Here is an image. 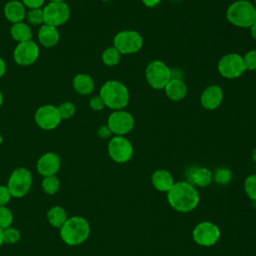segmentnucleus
Instances as JSON below:
<instances>
[{
    "instance_id": "1",
    "label": "nucleus",
    "mask_w": 256,
    "mask_h": 256,
    "mask_svg": "<svg viewBox=\"0 0 256 256\" xmlns=\"http://www.w3.org/2000/svg\"><path fill=\"white\" fill-rule=\"evenodd\" d=\"M167 199L172 208L179 212H190L199 203V194L189 182L174 183L167 192Z\"/></svg>"
},
{
    "instance_id": "2",
    "label": "nucleus",
    "mask_w": 256,
    "mask_h": 256,
    "mask_svg": "<svg viewBox=\"0 0 256 256\" xmlns=\"http://www.w3.org/2000/svg\"><path fill=\"white\" fill-rule=\"evenodd\" d=\"M100 97L105 106L111 110L124 109L130 100V93L127 86L118 80H108L100 88Z\"/></svg>"
},
{
    "instance_id": "3",
    "label": "nucleus",
    "mask_w": 256,
    "mask_h": 256,
    "mask_svg": "<svg viewBox=\"0 0 256 256\" xmlns=\"http://www.w3.org/2000/svg\"><path fill=\"white\" fill-rule=\"evenodd\" d=\"M59 234L65 244L69 246L80 245L88 239L90 225L84 217L72 216L61 226Z\"/></svg>"
},
{
    "instance_id": "4",
    "label": "nucleus",
    "mask_w": 256,
    "mask_h": 256,
    "mask_svg": "<svg viewBox=\"0 0 256 256\" xmlns=\"http://www.w3.org/2000/svg\"><path fill=\"white\" fill-rule=\"evenodd\" d=\"M226 19L238 28H250L256 22V7L249 0H236L226 10Z\"/></svg>"
},
{
    "instance_id": "5",
    "label": "nucleus",
    "mask_w": 256,
    "mask_h": 256,
    "mask_svg": "<svg viewBox=\"0 0 256 256\" xmlns=\"http://www.w3.org/2000/svg\"><path fill=\"white\" fill-rule=\"evenodd\" d=\"M172 78V69L162 60H152L145 68V79L155 90H163Z\"/></svg>"
},
{
    "instance_id": "6",
    "label": "nucleus",
    "mask_w": 256,
    "mask_h": 256,
    "mask_svg": "<svg viewBox=\"0 0 256 256\" xmlns=\"http://www.w3.org/2000/svg\"><path fill=\"white\" fill-rule=\"evenodd\" d=\"M113 46L121 55L135 54L143 46V37L135 30H122L114 36Z\"/></svg>"
},
{
    "instance_id": "7",
    "label": "nucleus",
    "mask_w": 256,
    "mask_h": 256,
    "mask_svg": "<svg viewBox=\"0 0 256 256\" xmlns=\"http://www.w3.org/2000/svg\"><path fill=\"white\" fill-rule=\"evenodd\" d=\"M32 174L30 170L24 167L16 168L8 178L7 188L14 198L25 196L32 186Z\"/></svg>"
},
{
    "instance_id": "8",
    "label": "nucleus",
    "mask_w": 256,
    "mask_h": 256,
    "mask_svg": "<svg viewBox=\"0 0 256 256\" xmlns=\"http://www.w3.org/2000/svg\"><path fill=\"white\" fill-rule=\"evenodd\" d=\"M217 70L219 74L226 79H236L240 77L246 71L243 56L235 52L223 55L218 61Z\"/></svg>"
},
{
    "instance_id": "9",
    "label": "nucleus",
    "mask_w": 256,
    "mask_h": 256,
    "mask_svg": "<svg viewBox=\"0 0 256 256\" xmlns=\"http://www.w3.org/2000/svg\"><path fill=\"white\" fill-rule=\"evenodd\" d=\"M107 125L110 128L112 134L125 136L133 130L135 120L133 115L124 109L114 110L108 116Z\"/></svg>"
},
{
    "instance_id": "10",
    "label": "nucleus",
    "mask_w": 256,
    "mask_h": 256,
    "mask_svg": "<svg viewBox=\"0 0 256 256\" xmlns=\"http://www.w3.org/2000/svg\"><path fill=\"white\" fill-rule=\"evenodd\" d=\"M110 158L116 163L128 162L133 156V146L125 136L114 135L107 146Z\"/></svg>"
},
{
    "instance_id": "11",
    "label": "nucleus",
    "mask_w": 256,
    "mask_h": 256,
    "mask_svg": "<svg viewBox=\"0 0 256 256\" xmlns=\"http://www.w3.org/2000/svg\"><path fill=\"white\" fill-rule=\"evenodd\" d=\"M44 24L58 27L66 23L70 17V8L65 2H49L43 8Z\"/></svg>"
},
{
    "instance_id": "12",
    "label": "nucleus",
    "mask_w": 256,
    "mask_h": 256,
    "mask_svg": "<svg viewBox=\"0 0 256 256\" xmlns=\"http://www.w3.org/2000/svg\"><path fill=\"white\" fill-rule=\"evenodd\" d=\"M34 119L37 126L43 130L55 129L62 120L58 108L52 104L40 106L35 112Z\"/></svg>"
},
{
    "instance_id": "13",
    "label": "nucleus",
    "mask_w": 256,
    "mask_h": 256,
    "mask_svg": "<svg viewBox=\"0 0 256 256\" xmlns=\"http://www.w3.org/2000/svg\"><path fill=\"white\" fill-rule=\"evenodd\" d=\"M40 54L38 45L33 40L18 43L13 52L14 61L20 66H29L36 62Z\"/></svg>"
},
{
    "instance_id": "14",
    "label": "nucleus",
    "mask_w": 256,
    "mask_h": 256,
    "mask_svg": "<svg viewBox=\"0 0 256 256\" xmlns=\"http://www.w3.org/2000/svg\"><path fill=\"white\" fill-rule=\"evenodd\" d=\"M193 239L201 246H212L220 238L219 228L211 222H201L193 229Z\"/></svg>"
},
{
    "instance_id": "15",
    "label": "nucleus",
    "mask_w": 256,
    "mask_h": 256,
    "mask_svg": "<svg viewBox=\"0 0 256 256\" xmlns=\"http://www.w3.org/2000/svg\"><path fill=\"white\" fill-rule=\"evenodd\" d=\"M223 98V89L217 84H211L201 92L200 104L205 110L212 111L221 105Z\"/></svg>"
},
{
    "instance_id": "16",
    "label": "nucleus",
    "mask_w": 256,
    "mask_h": 256,
    "mask_svg": "<svg viewBox=\"0 0 256 256\" xmlns=\"http://www.w3.org/2000/svg\"><path fill=\"white\" fill-rule=\"evenodd\" d=\"M61 166L60 157L54 152H46L40 156L36 163L37 172L43 176H53L59 171Z\"/></svg>"
},
{
    "instance_id": "17",
    "label": "nucleus",
    "mask_w": 256,
    "mask_h": 256,
    "mask_svg": "<svg viewBox=\"0 0 256 256\" xmlns=\"http://www.w3.org/2000/svg\"><path fill=\"white\" fill-rule=\"evenodd\" d=\"M163 90L166 96L173 102L183 100L188 93V87L186 83L183 81V79L180 78H171Z\"/></svg>"
},
{
    "instance_id": "18",
    "label": "nucleus",
    "mask_w": 256,
    "mask_h": 256,
    "mask_svg": "<svg viewBox=\"0 0 256 256\" xmlns=\"http://www.w3.org/2000/svg\"><path fill=\"white\" fill-rule=\"evenodd\" d=\"M26 8L21 1L11 0L4 6V16L12 24L22 22L26 17Z\"/></svg>"
},
{
    "instance_id": "19",
    "label": "nucleus",
    "mask_w": 256,
    "mask_h": 256,
    "mask_svg": "<svg viewBox=\"0 0 256 256\" xmlns=\"http://www.w3.org/2000/svg\"><path fill=\"white\" fill-rule=\"evenodd\" d=\"M188 182L200 187L208 186L212 181V172L204 167H192L187 173Z\"/></svg>"
},
{
    "instance_id": "20",
    "label": "nucleus",
    "mask_w": 256,
    "mask_h": 256,
    "mask_svg": "<svg viewBox=\"0 0 256 256\" xmlns=\"http://www.w3.org/2000/svg\"><path fill=\"white\" fill-rule=\"evenodd\" d=\"M60 35L56 27L43 24L38 30V41L46 48H51L57 45Z\"/></svg>"
},
{
    "instance_id": "21",
    "label": "nucleus",
    "mask_w": 256,
    "mask_h": 256,
    "mask_svg": "<svg viewBox=\"0 0 256 256\" xmlns=\"http://www.w3.org/2000/svg\"><path fill=\"white\" fill-rule=\"evenodd\" d=\"M154 188L161 192H168L174 184V179L171 173L164 169L156 170L151 177Z\"/></svg>"
},
{
    "instance_id": "22",
    "label": "nucleus",
    "mask_w": 256,
    "mask_h": 256,
    "mask_svg": "<svg viewBox=\"0 0 256 256\" xmlns=\"http://www.w3.org/2000/svg\"><path fill=\"white\" fill-rule=\"evenodd\" d=\"M72 85L74 90L80 95H89L93 92L95 84L93 78L86 73H78L74 76Z\"/></svg>"
},
{
    "instance_id": "23",
    "label": "nucleus",
    "mask_w": 256,
    "mask_h": 256,
    "mask_svg": "<svg viewBox=\"0 0 256 256\" xmlns=\"http://www.w3.org/2000/svg\"><path fill=\"white\" fill-rule=\"evenodd\" d=\"M10 35L18 43L25 42L31 40L32 38V30L28 24L22 22L12 24L10 28Z\"/></svg>"
},
{
    "instance_id": "24",
    "label": "nucleus",
    "mask_w": 256,
    "mask_h": 256,
    "mask_svg": "<svg viewBox=\"0 0 256 256\" xmlns=\"http://www.w3.org/2000/svg\"><path fill=\"white\" fill-rule=\"evenodd\" d=\"M67 219V213L65 209L61 206H53L47 212V220L52 227L60 229Z\"/></svg>"
},
{
    "instance_id": "25",
    "label": "nucleus",
    "mask_w": 256,
    "mask_h": 256,
    "mask_svg": "<svg viewBox=\"0 0 256 256\" xmlns=\"http://www.w3.org/2000/svg\"><path fill=\"white\" fill-rule=\"evenodd\" d=\"M101 60H102L103 64L108 67L116 66L121 60V53L114 46L107 47L102 52Z\"/></svg>"
},
{
    "instance_id": "26",
    "label": "nucleus",
    "mask_w": 256,
    "mask_h": 256,
    "mask_svg": "<svg viewBox=\"0 0 256 256\" xmlns=\"http://www.w3.org/2000/svg\"><path fill=\"white\" fill-rule=\"evenodd\" d=\"M60 188V181L56 175L43 177L42 189L48 195H54Z\"/></svg>"
},
{
    "instance_id": "27",
    "label": "nucleus",
    "mask_w": 256,
    "mask_h": 256,
    "mask_svg": "<svg viewBox=\"0 0 256 256\" xmlns=\"http://www.w3.org/2000/svg\"><path fill=\"white\" fill-rule=\"evenodd\" d=\"M232 178L231 171L226 167L217 168L213 174L214 181L219 185H226L230 182Z\"/></svg>"
},
{
    "instance_id": "28",
    "label": "nucleus",
    "mask_w": 256,
    "mask_h": 256,
    "mask_svg": "<svg viewBox=\"0 0 256 256\" xmlns=\"http://www.w3.org/2000/svg\"><path fill=\"white\" fill-rule=\"evenodd\" d=\"M26 18L28 22L34 26L37 25H43L44 24V15H43V9L41 8H35L30 9L26 13Z\"/></svg>"
},
{
    "instance_id": "29",
    "label": "nucleus",
    "mask_w": 256,
    "mask_h": 256,
    "mask_svg": "<svg viewBox=\"0 0 256 256\" xmlns=\"http://www.w3.org/2000/svg\"><path fill=\"white\" fill-rule=\"evenodd\" d=\"M13 222L12 211L6 206H0V228L2 230L11 226Z\"/></svg>"
},
{
    "instance_id": "30",
    "label": "nucleus",
    "mask_w": 256,
    "mask_h": 256,
    "mask_svg": "<svg viewBox=\"0 0 256 256\" xmlns=\"http://www.w3.org/2000/svg\"><path fill=\"white\" fill-rule=\"evenodd\" d=\"M57 108H58V111H59V114H60L62 120L63 119H70L71 117L74 116V114L76 112L75 105L72 102H69V101L61 103L59 106H57Z\"/></svg>"
},
{
    "instance_id": "31",
    "label": "nucleus",
    "mask_w": 256,
    "mask_h": 256,
    "mask_svg": "<svg viewBox=\"0 0 256 256\" xmlns=\"http://www.w3.org/2000/svg\"><path fill=\"white\" fill-rule=\"evenodd\" d=\"M20 232L18 229L13 227H8L3 230V240L7 244H15L20 240Z\"/></svg>"
},
{
    "instance_id": "32",
    "label": "nucleus",
    "mask_w": 256,
    "mask_h": 256,
    "mask_svg": "<svg viewBox=\"0 0 256 256\" xmlns=\"http://www.w3.org/2000/svg\"><path fill=\"white\" fill-rule=\"evenodd\" d=\"M245 192L251 200L256 201V174L249 175L244 183Z\"/></svg>"
},
{
    "instance_id": "33",
    "label": "nucleus",
    "mask_w": 256,
    "mask_h": 256,
    "mask_svg": "<svg viewBox=\"0 0 256 256\" xmlns=\"http://www.w3.org/2000/svg\"><path fill=\"white\" fill-rule=\"evenodd\" d=\"M246 71H256V49L247 51L243 56Z\"/></svg>"
},
{
    "instance_id": "34",
    "label": "nucleus",
    "mask_w": 256,
    "mask_h": 256,
    "mask_svg": "<svg viewBox=\"0 0 256 256\" xmlns=\"http://www.w3.org/2000/svg\"><path fill=\"white\" fill-rule=\"evenodd\" d=\"M89 107L93 110V111H101L103 110L106 106L105 103L103 101V99L100 97V95H95L93 97L90 98L89 100Z\"/></svg>"
},
{
    "instance_id": "35",
    "label": "nucleus",
    "mask_w": 256,
    "mask_h": 256,
    "mask_svg": "<svg viewBox=\"0 0 256 256\" xmlns=\"http://www.w3.org/2000/svg\"><path fill=\"white\" fill-rule=\"evenodd\" d=\"M11 198L12 196L7 186L0 185V206H6V204L10 202Z\"/></svg>"
},
{
    "instance_id": "36",
    "label": "nucleus",
    "mask_w": 256,
    "mask_h": 256,
    "mask_svg": "<svg viewBox=\"0 0 256 256\" xmlns=\"http://www.w3.org/2000/svg\"><path fill=\"white\" fill-rule=\"evenodd\" d=\"M97 135L99 138L101 139H108V138H111V135H112V132L110 130V128L108 127V125H101L100 127H98L97 129Z\"/></svg>"
},
{
    "instance_id": "37",
    "label": "nucleus",
    "mask_w": 256,
    "mask_h": 256,
    "mask_svg": "<svg viewBox=\"0 0 256 256\" xmlns=\"http://www.w3.org/2000/svg\"><path fill=\"white\" fill-rule=\"evenodd\" d=\"M25 7H28L29 9H35V8H41L45 2V0H22L21 1Z\"/></svg>"
},
{
    "instance_id": "38",
    "label": "nucleus",
    "mask_w": 256,
    "mask_h": 256,
    "mask_svg": "<svg viewBox=\"0 0 256 256\" xmlns=\"http://www.w3.org/2000/svg\"><path fill=\"white\" fill-rule=\"evenodd\" d=\"M141 1L148 8H154L161 2V0H141Z\"/></svg>"
},
{
    "instance_id": "39",
    "label": "nucleus",
    "mask_w": 256,
    "mask_h": 256,
    "mask_svg": "<svg viewBox=\"0 0 256 256\" xmlns=\"http://www.w3.org/2000/svg\"><path fill=\"white\" fill-rule=\"evenodd\" d=\"M5 72H6V64L4 60L0 57V78L5 74Z\"/></svg>"
},
{
    "instance_id": "40",
    "label": "nucleus",
    "mask_w": 256,
    "mask_h": 256,
    "mask_svg": "<svg viewBox=\"0 0 256 256\" xmlns=\"http://www.w3.org/2000/svg\"><path fill=\"white\" fill-rule=\"evenodd\" d=\"M249 30H250V35L252 39L256 41V22L249 28Z\"/></svg>"
},
{
    "instance_id": "41",
    "label": "nucleus",
    "mask_w": 256,
    "mask_h": 256,
    "mask_svg": "<svg viewBox=\"0 0 256 256\" xmlns=\"http://www.w3.org/2000/svg\"><path fill=\"white\" fill-rule=\"evenodd\" d=\"M4 243V240H3V230L0 228V246Z\"/></svg>"
},
{
    "instance_id": "42",
    "label": "nucleus",
    "mask_w": 256,
    "mask_h": 256,
    "mask_svg": "<svg viewBox=\"0 0 256 256\" xmlns=\"http://www.w3.org/2000/svg\"><path fill=\"white\" fill-rule=\"evenodd\" d=\"M251 156H252V159H253V160L256 162V148H254V149H253Z\"/></svg>"
},
{
    "instance_id": "43",
    "label": "nucleus",
    "mask_w": 256,
    "mask_h": 256,
    "mask_svg": "<svg viewBox=\"0 0 256 256\" xmlns=\"http://www.w3.org/2000/svg\"><path fill=\"white\" fill-rule=\"evenodd\" d=\"M2 103H3V95H2V92L0 90V107L2 106Z\"/></svg>"
},
{
    "instance_id": "44",
    "label": "nucleus",
    "mask_w": 256,
    "mask_h": 256,
    "mask_svg": "<svg viewBox=\"0 0 256 256\" xmlns=\"http://www.w3.org/2000/svg\"><path fill=\"white\" fill-rule=\"evenodd\" d=\"M50 2H65V0H50Z\"/></svg>"
},
{
    "instance_id": "45",
    "label": "nucleus",
    "mask_w": 256,
    "mask_h": 256,
    "mask_svg": "<svg viewBox=\"0 0 256 256\" xmlns=\"http://www.w3.org/2000/svg\"><path fill=\"white\" fill-rule=\"evenodd\" d=\"M2 141H3V137H2V135H1V133H0V144L2 143Z\"/></svg>"
},
{
    "instance_id": "46",
    "label": "nucleus",
    "mask_w": 256,
    "mask_h": 256,
    "mask_svg": "<svg viewBox=\"0 0 256 256\" xmlns=\"http://www.w3.org/2000/svg\"><path fill=\"white\" fill-rule=\"evenodd\" d=\"M253 4H254V6L256 7V0H254V3H253Z\"/></svg>"
},
{
    "instance_id": "47",
    "label": "nucleus",
    "mask_w": 256,
    "mask_h": 256,
    "mask_svg": "<svg viewBox=\"0 0 256 256\" xmlns=\"http://www.w3.org/2000/svg\"><path fill=\"white\" fill-rule=\"evenodd\" d=\"M173 1H176V0H173Z\"/></svg>"
}]
</instances>
